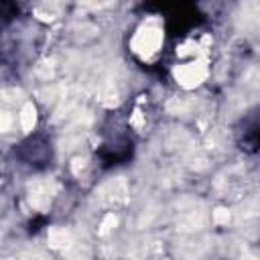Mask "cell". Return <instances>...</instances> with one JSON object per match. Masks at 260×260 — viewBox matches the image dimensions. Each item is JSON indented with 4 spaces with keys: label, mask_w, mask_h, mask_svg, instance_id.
Wrapping results in <instances>:
<instances>
[{
    "label": "cell",
    "mask_w": 260,
    "mask_h": 260,
    "mask_svg": "<svg viewBox=\"0 0 260 260\" xmlns=\"http://www.w3.org/2000/svg\"><path fill=\"white\" fill-rule=\"evenodd\" d=\"M160 43H162V32H160V28L144 26V28H140V30L136 32V37H134V41H132V47H134V51H136L138 55L150 57V55H154V53L158 51Z\"/></svg>",
    "instance_id": "obj_1"
},
{
    "label": "cell",
    "mask_w": 260,
    "mask_h": 260,
    "mask_svg": "<svg viewBox=\"0 0 260 260\" xmlns=\"http://www.w3.org/2000/svg\"><path fill=\"white\" fill-rule=\"evenodd\" d=\"M100 199H102L108 207H118V205L126 203V199H128L126 183H124L122 179L110 181L108 185L102 187V191H100Z\"/></svg>",
    "instance_id": "obj_2"
},
{
    "label": "cell",
    "mask_w": 260,
    "mask_h": 260,
    "mask_svg": "<svg viewBox=\"0 0 260 260\" xmlns=\"http://www.w3.org/2000/svg\"><path fill=\"white\" fill-rule=\"evenodd\" d=\"M53 185L49 181H35L30 185V191H28V199H30V205L37 207V209H45L51 199H53Z\"/></svg>",
    "instance_id": "obj_3"
},
{
    "label": "cell",
    "mask_w": 260,
    "mask_h": 260,
    "mask_svg": "<svg viewBox=\"0 0 260 260\" xmlns=\"http://www.w3.org/2000/svg\"><path fill=\"white\" fill-rule=\"evenodd\" d=\"M175 75L185 87H193L205 77V65L203 63H189V65H183L181 69H177Z\"/></svg>",
    "instance_id": "obj_4"
},
{
    "label": "cell",
    "mask_w": 260,
    "mask_h": 260,
    "mask_svg": "<svg viewBox=\"0 0 260 260\" xmlns=\"http://www.w3.org/2000/svg\"><path fill=\"white\" fill-rule=\"evenodd\" d=\"M35 122H37L35 106H32V104H24V106H22V110H20V126H22V130H24V132L32 130Z\"/></svg>",
    "instance_id": "obj_5"
},
{
    "label": "cell",
    "mask_w": 260,
    "mask_h": 260,
    "mask_svg": "<svg viewBox=\"0 0 260 260\" xmlns=\"http://www.w3.org/2000/svg\"><path fill=\"white\" fill-rule=\"evenodd\" d=\"M49 242H51V246L61 248V246H67L71 240H69V234H67L65 230H53V232L49 234Z\"/></svg>",
    "instance_id": "obj_6"
},
{
    "label": "cell",
    "mask_w": 260,
    "mask_h": 260,
    "mask_svg": "<svg viewBox=\"0 0 260 260\" xmlns=\"http://www.w3.org/2000/svg\"><path fill=\"white\" fill-rule=\"evenodd\" d=\"M10 126H12V118H10V114L4 112V110L0 108V132L10 130Z\"/></svg>",
    "instance_id": "obj_7"
},
{
    "label": "cell",
    "mask_w": 260,
    "mask_h": 260,
    "mask_svg": "<svg viewBox=\"0 0 260 260\" xmlns=\"http://www.w3.org/2000/svg\"><path fill=\"white\" fill-rule=\"evenodd\" d=\"M228 217H230V213H228L225 209H217V211H215V221H217V223L228 221Z\"/></svg>",
    "instance_id": "obj_8"
}]
</instances>
